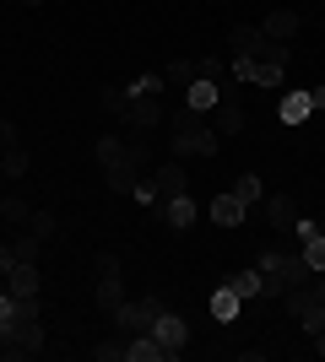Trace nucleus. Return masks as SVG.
I'll use <instances>...</instances> for the list:
<instances>
[{"mask_svg":"<svg viewBox=\"0 0 325 362\" xmlns=\"http://www.w3.org/2000/svg\"><path fill=\"white\" fill-rule=\"evenodd\" d=\"M217 146H222V136L212 130V119L206 114H173V130H169V151L173 157H217Z\"/></svg>","mask_w":325,"mask_h":362,"instance_id":"nucleus-1","label":"nucleus"},{"mask_svg":"<svg viewBox=\"0 0 325 362\" xmlns=\"http://www.w3.org/2000/svg\"><path fill=\"white\" fill-rule=\"evenodd\" d=\"M255 271L266 276V298H287L293 287H304V281L314 276L309 265H304V255H277V249L255 259Z\"/></svg>","mask_w":325,"mask_h":362,"instance_id":"nucleus-2","label":"nucleus"},{"mask_svg":"<svg viewBox=\"0 0 325 362\" xmlns=\"http://www.w3.org/2000/svg\"><path fill=\"white\" fill-rule=\"evenodd\" d=\"M147 168H152V146H125V157H120V168H108L103 179H108V189H114V195H130V189H136V179L141 173H147Z\"/></svg>","mask_w":325,"mask_h":362,"instance_id":"nucleus-3","label":"nucleus"},{"mask_svg":"<svg viewBox=\"0 0 325 362\" xmlns=\"http://www.w3.org/2000/svg\"><path fill=\"white\" fill-rule=\"evenodd\" d=\"M93 298H98V308H120L125 303V276H120V255H98V287H93Z\"/></svg>","mask_w":325,"mask_h":362,"instance_id":"nucleus-4","label":"nucleus"},{"mask_svg":"<svg viewBox=\"0 0 325 362\" xmlns=\"http://www.w3.org/2000/svg\"><path fill=\"white\" fill-rule=\"evenodd\" d=\"M120 119L136 124V130H152V124H163V103H157V98H147V92H125Z\"/></svg>","mask_w":325,"mask_h":362,"instance_id":"nucleus-5","label":"nucleus"},{"mask_svg":"<svg viewBox=\"0 0 325 362\" xmlns=\"http://www.w3.org/2000/svg\"><path fill=\"white\" fill-rule=\"evenodd\" d=\"M233 81H249V87H282L287 65H271V60H228Z\"/></svg>","mask_w":325,"mask_h":362,"instance_id":"nucleus-6","label":"nucleus"},{"mask_svg":"<svg viewBox=\"0 0 325 362\" xmlns=\"http://www.w3.org/2000/svg\"><path fill=\"white\" fill-rule=\"evenodd\" d=\"M206 119H212L217 136H239V130H244V103H239V92L222 87V98H217V108L206 114Z\"/></svg>","mask_w":325,"mask_h":362,"instance_id":"nucleus-7","label":"nucleus"},{"mask_svg":"<svg viewBox=\"0 0 325 362\" xmlns=\"http://www.w3.org/2000/svg\"><path fill=\"white\" fill-rule=\"evenodd\" d=\"M266 44H271V38L261 33V22H239V28L228 33L233 60H261V54H266Z\"/></svg>","mask_w":325,"mask_h":362,"instance_id":"nucleus-8","label":"nucleus"},{"mask_svg":"<svg viewBox=\"0 0 325 362\" xmlns=\"http://www.w3.org/2000/svg\"><path fill=\"white\" fill-rule=\"evenodd\" d=\"M152 335H157V346H163V357H179L185 341H190V325L179 314H157L152 319Z\"/></svg>","mask_w":325,"mask_h":362,"instance_id":"nucleus-9","label":"nucleus"},{"mask_svg":"<svg viewBox=\"0 0 325 362\" xmlns=\"http://www.w3.org/2000/svg\"><path fill=\"white\" fill-rule=\"evenodd\" d=\"M114 314H120L125 335H141V330H152V319L163 314V303H157V298H141V303H120Z\"/></svg>","mask_w":325,"mask_h":362,"instance_id":"nucleus-10","label":"nucleus"},{"mask_svg":"<svg viewBox=\"0 0 325 362\" xmlns=\"http://www.w3.org/2000/svg\"><path fill=\"white\" fill-rule=\"evenodd\" d=\"M6 292H11L16 303H22V298H38V259H16L11 271H6Z\"/></svg>","mask_w":325,"mask_h":362,"instance_id":"nucleus-11","label":"nucleus"},{"mask_svg":"<svg viewBox=\"0 0 325 362\" xmlns=\"http://www.w3.org/2000/svg\"><path fill=\"white\" fill-rule=\"evenodd\" d=\"M206 216H212L217 227H239L244 216H255V206H244V200H239V195L228 189V195H217L212 206H206Z\"/></svg>","mask_w":325,"mask_h":362,"instance_id":"nucleus-12","label":"nucleus"},{"mask_svg":"<svg viewBox=\"0 0 325 362\" xmlns=\"http://www.w3.org/2000/svg\"><path fill=\"white\" fill-rule=\"evenodd\" d=\"M152 179H157V195H163V200H173V195H190V173L179 168V157H173V163H163V168L152 163Z\"/></svg>","mask_w":325,"mask_h":362,"instance_id":"nucleus-13","label":"nucleus"},{"mask_svg":"<svg viewBox=\"0 0 325 362\" xmlns=\"http://www.w3.org/2000/svg\"><path fill=\"white\" fill-rule=\"evenodd\" d=\"M298 28H304V22H298V11H287V6H277V11L261 22V33H266V38H277V44H293Z\"/></svg>","mask_w":325,"mask_h":362,"instance_id":"nucleus-14","label":"nucleus"},{"mask_svg":"<svg viewBox=\"0 0 325 362\" xmlns=\"http://www.w3.org/2000/svg\"><path fill=\"white\" fill-rule=\"evenodd\" d=\"M217 98H222V87H217V81H206V76H195V81L185 87V108H190V114H212Z\"/></svg>","mask_w":325,"mask_h":362,"instance_id":"nucleus-15","label":"nucleus"},{"mask_svg":"<svg viewBox=\"0 0 325 362\" xmlns=\"http://www.w3.org/2000/svg\"><path fill=\"white\" fill-rule=\"evenodd\" d=\"M266 222L277 227V233H293V222H298V211H293V195H266Z\"/></svg>","mask_w":325,"mask_h":362,"instance_id":"nucleus-16","label":"nucleus"},{"mask_svg":"<svg viewBox=\"0 0 325 362\" xmlns=\"http://www.w3.org/2000/svg\"><path fill=\"white\" fill-rule=\"evenodd\" d=\"M195 216H201V211H195V200H190V195H173V200H163V222H169L173 233L195 227Z\"/></svg>","mask_w":325,"mask_h":362,"instance_id":"nucleus-17","label":"nucleus"},{"mask_svg":"<svg viewBox=\"0 0 325 362\" xmlns=\"http://www.w3.org/2000/svg\"><path fill=\"white\" fill-rule=\"evenodd\" d=\"M239 308H244V298L222 281V287L212 292V319H217V325H233V319H239Z\"/></svg>","mask_w":325,"mask_h":362,"instance_id":"nucleus-18","label":"nucleus"},{"mask_svg":"<svg viewBox=\"0 0 325 362\" xmlns=\"http://www.w3.org/2000/svg\"><path fill=\"white\" fill-rule=\"evenodd\" d=\"M125 362H163V346H157V335L152 330H141L125 341Z\"/></svg>","mask_w":325,"mask_h":362,"instance_id":"nucleus-19","label":"nucleus"},{"mask_svg":"<svg viewBox=\"0 0 325 362\" xmlns=\"http://www.w3.org/2000/svg\"><path fill=\"white\" fill-rule=\"evenodd\" d=\"M277 114H282V124H304L314 114V98L309 92H287V98L277 103Z\"/></svg>","mask_w":325,"mask_h":362,"instance_id":"nucleus-20","label":"nucleus"},{"mask_svg":"<svg viewBox=\"0 0 325 362\" xmlns=\"http://www.w3.org/2000/svg\"><path fill=\"white\" fill-rule=\"evenodd\" d=\"M228 287L249 303V298H266V276L255 271V265H249V271H233V276H228Z\"/></svg>","mask_w":325,"mask_h":362,"instance_id":"nucleus-21","label":"nucleus"},{"mask_svg":"<svg viewBox=\"0 0 325 362\" xmlns=\"http://www.w3.org/2000/svg\"><path fill=\"white\" fill-rule=\"evenodd\" d=\"M125 146H130V141H120V136H98V146H93V157H98V168H120V157H125Z\"/></svg>","mask_w":325,"mask_h":362,"instance_id":"nucleus-22","label":"nucleus"},{"mask_svg":"<svg viewBox=\"0 0 325 362\" xmlns=\"http://www.w3.org/2000/svg\"><path fill=\"white\" fill-rule=\"evenodd\" d=\"M28 168H33V157L22 146H6V151H0V173H6V179H22Z\"/></svg>","mask_w":325,"mask_h":362,"instance_id":"nucleus-23","label":"nucleus"},{"mask_svg":"<svg viewBox=\"0 0 325 362\" xmlns=\"http://www.w3.org/2000/svg\"><path fill=\"white\" fill-rule=\"evenodd\" d=\"M233 195L244 200V206H261L266 189H261V179H255V173H239V179H233Z\"/></svg>","mask_w":325,"mask_h":362,"instance_id":"nucleus-24","label":"nucleus"},{"mask_svg":"<svg viewBox=\"0 0 325 362\" xmlns=\"http://www.w3.org/2000/svg\"><path fill=\"white\" fill-rule=\"evenodd\" d=\"M195 76H201V65H195V60H173L169 71H163V81H169V87H190Z\"/></svg>","mask_w":325,"mask_h":362,"instance_id":"nucleus-25","label":"nucleus"},{"mask_svg":"<svg viewBox=\"0 0 325 362\" xmlns=\"http://www.w3.org/2000/svg\"><path fill=\"white\" fill-rule=\"evenodd\" d=\"M28 216H33V211H28V200L0 195V222H11V227H16V222H28Z\"/></svg>","mask_w":325,"mask_h":362,"instance_id":"nucleus-26","label":"nucleus"},{"mask_svg":"<svg viewBox=\"0 0 325 362\" xmlns=\"http://www.w3.org/2000/svg\"><path fill=\"white\" fill-rule=\"evenodd\" d=\"M304 265H309V271H325V233L304 238Z\"/></svg>","mask_w":325,"mask_h":362,"instance_id":"nucleus-27","label":"nucleus"},{"mask_svg":"<svg viewBox=\"0 0 325 362\" xmlns=\"http://www.w3.org/2000/svg\"><path fill=\"white\" fill-rule=\"evenodd\" d=\"M28 233H33V238H55V216H49V211H33L28 216Z\"/></svg>","mask_w":325,"mask_h":362,"instance_id":"nucleus-28","label":"nucleus"},{"mask_svg":"<svg viewBox=\"0 0 325 362\" xmlns=\"http://www.w3.org/2000/svg\"><path fill=\"white\" fill-rule=\"evenodd\" d=\"M163 87H169L163 76H136V81H130V92H147V98H163Z\"/></svg>","mask_w":325,"mask_h":362,"instance_id":"nucleus-29","label":"nucleus"},{"mask_svg":"<svg viewBox=\"0 0 325 362\" xmlns=\"http://www.w3.org/2000/svg\"><path fill=\"white\" fill-rule=\"evenodd\" d=\"M93 357H98V362H114V357L125 362V346H120V341H103V346H93Z\"/></svg>","mask_w":325,"mask_h":362,"instance_id":"nucleus-30","label":"nucleus"},{"mask_svg":"<svg viewBox=\"0 0 325 362\" xmlns=\"http://www.w3.org/2000/svg\"><path fill=\"white\" fill-rule=\"evenodd\" d=\"M11 255H16V259H38V238H16Z\"/></svg>","mask_w":325,"mask_h":362,"instance_id":"nucleus-31","label":"nucleus"},{"mask_svg":"<svg viewBox=\"0 0 325 362\" xmlns=\"http://www.w3.org/2000/svg\"><path fill=\"white\" fill-rule=\"evenodd\" d=\"M6 146H16V124L11 119H0V151H6Z\"/></svg>","mask_w":325,"mask_h":362,"instance_id":"nucleus-32","label":"nucleus"},{"mask_svg":"<svg viewBox=\"0 0 325 362\" xmlns=\"http://www.w3.org/2000/svg\"><path fill=\"white\" fill-rule=\"evenodd\" d=\"M11 314H16V303H11V292H0V325H11Z\"/></svg>","mask_w":325,"mask_h":362,"instance_id":"nucleus-33","label":"nucleus"},{"mask_svg":"<svg viewBox=\"0 0 325 362\" xmlns=\"http://www.w3.org/2000/svg\"><path fill=\"white\" fill-rule=\"evenodd\" d=\"M11 265H16V255H11V243H0V276L11 271Z\"/></svg>","mask_w":325,"mask_h":362,"instance_id":"nucleus-34","label":"nucleus"},{"mask_svg":"<svg viewBox=\"0 0 325 362\" xmlns=\"http://www.w3.org/2000/svg\"><path fill=\"white\" fill-rule=\"evenodd\" d=\"M309 98H314V108H325V87H314V92H309Z\"/></svg>","mask_w":325,"mask_h":362,"instance_id":"nucleus-35","label":"nucleus"},{"mask_svg":"<svg viewBox=\"0 0 325 362\" xmlns=\"http://www.w3.org/2000/svg\"><path fill=\"white\" fill-rule=\"evenodd\" d=\"M28 6H44V0H28Z\"/></svg>","mask_w":325,"mask_h":362,"instance_id":"nucleus-36","label":"nucleus"},{"mask_svg":"<svg viewBox=\"0 0 325 362\" xmlns=\"http://www.w3.org/2000/svg\"><path fill=\"white\" fill-rule=\"evenodd\" d=\"M0 179H6V173H0Z\"/></svg>","mask_w":325,"mask_h":362,"instance_id":"nucleus-37","label":"nucleus"}]
</instances>
